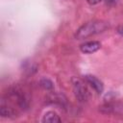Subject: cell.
<instances>
[{"mask_svg": "<svg viewBox=\"0 0 123 123\" xmlns=\"http://www.w3.org/2000/svg\"><path fill=\"white\" fill-rule=\"evenodd\" d=\"M109 28V23L103 20H93L82 25L76 32L75 37L77 39H84L88 37L100 34Z\"/></svg>", "mask_w": 123, "mask_h": 123, "instance_id": "1", "label": "cell"}, {"mask_svg": "<svg viewBox=\"0 0 123 123\" xmlns=\"http://www.w3.org/2000/svg\"><path fill=\"white\" fill-rule=\"evenodd\" d=\"M71 84H72L73 92L76 99L81 103L86 102L88 100V91L85 83L77 77H72Z\"/></svg>", "mask_w": 123, "mask_h": 123, "instance_id": "2", "label": "cell"}, {"mask_svg": "<svg viewBox=\"0 0 123 123\" xmlns=\"http://www.w3.org/2000/svg\"><path fill=\"white\" fill-rule=\"evenodd\" d=\"M100 47H101V43L99 41L92 40V41H88V42L82 44L80 49L85 54H92V53L96 52L97 50H99Z\"/></svg>", "mask_w": 123, "mask_h": 123, "instance_id": "3", "label": "cell"}, {"mask_svg": "<svg viewBox=\"0 0 123 123\" xmlns=\"http://www.w3.org/2000/svg\"><path fill=\"white\" fill-rule=\"evenodd\" d=\"M86 81L90 85V86L98 93V94H101L104 90V86L102 84V82L97 79L95 76H92V75H86Z\"/></svg>", "mask_w": 123, "mask_h": 123, "instance_id": "4", "label": "cell"}, {"mask_svg": "<svg viewBox=\"0 0 123 123\" xmlns=\"http://www.w3.org/2000/svg\"><path fill=\"white\" fill-rule=\"evenodd\" d=\"M48 101H50L53 104H58L61 106H63L66 103V98L64 97V95L61 94V93H52L51 95H49L48 97Z\"/></svg>", "mask_w": 123, "mask_h": 123, "instance_id": "5", "label": "cell"}, {"mask_svg": "<svg viewBox=\"0 0 123 123\" xmlns=\"http://www.w3.org/2000/svg\"><path fill=\"white\" fill-rule=\"evenodd\" d=\"M42 122L45 123H59L61 122V118L55 111H47L42 118Z\"/></svg>", "mask_w": 123, "mask_h": 123, "instance_id": "6", "label": "cell"}, {"mask_svg": "<svg viewBox=\"0 0 123 123\" xmlns=\"http://www.w3.org/2000/svg\"><path fill=\"white\" fill-rule=\"evenodd\" d=\"M16 114L15 111L8 106H1L0 107V115L2 117H12Z\"/></svg>", "mask_w": 123, "mask_h": 123, "instance_id": "7", "label": "cell"}, {"mask_svg": "<svg viewBox=\"0 0 123 123\" xmlns=\"http://www.w3.org/2000/svg\"><path fill=\"white\" fill-rule=\"evenodd\" d=\"M39 85L42 88L46 89V90H51L54 88V84L53 82L48 79V78H42L40 81H39Z\"/></svg>", "mask_w": 123, "mask_h": 123, "instance_id": "8", "label": "cell"}, {"mask_svg": "<svg viewBox=\"0 0 123 123\" xmlns=\"http://www.w3.org/2000/svg\"><path fill=\"white\" fill-rule=\"evenodd\" d=\"M86 1H87V3L90 4V5H96V4L100 3L102 0H86Z\"/></svg>", "mask_w": 123, "mask_h": 123, "instance_id": "9", "label": "cell"}, {"mask_svg": "<svg viewBox=\"0 0 123 123\" xmlns=\"http://www.w3.org/2000/svg\"><path fill=\"white\" fill-rule=\"evenodd\" d=\"M116 31H117V33H118L119 35L123 36V25L118 26V27H117V29H116Z\"/></svg>", "mask_w": 123, "mask_h": 123, "instance_id": "10", "label": "cell"}, {"mask_svg": "<svg viewBox=\"0 0 123 123\" xmlns=\"http://www.w3.org/2000/svg\"><path fill=\"white\" fill-rule=\"evenodd\" d=\"M112 1H113V0H109V2H112Z\"/></svg>", "mask_w": 123, "mask_h": 123, "instance_id": "11", "label": "cell"}]
</instances>
